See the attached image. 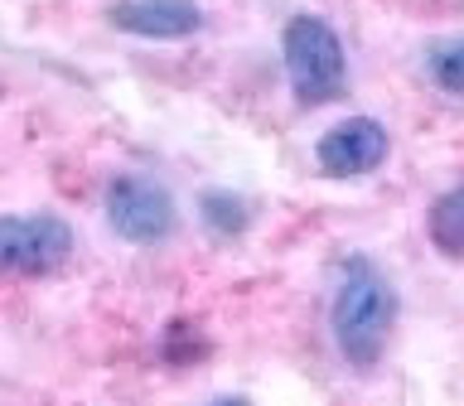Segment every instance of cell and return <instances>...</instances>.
Listing matches in <instances>:
<instances>
[{
    "mask_svg": "<svg viewBox=\"0 0 464 406\" xmlns=\"http://www.w3.org/2000/svg\"><path fill=\"white\" fill-rule=\"evenodd\" d=\"M281 58H285V78L300 107H324L339 102L348 87V53L339 29L319 14H290L285 34H281Z\"/></svg>",
    "mask_w": 464,
    "mask_h": 406,
    "instance_id": "7a4b0ae2",
    "label": "cell"
},
{
    "mask_svg": "<svg viewBox=\"0 0 464 406\" xmlns=\"http://www.w3.org/2000/svg\"><path fill=\"white\" fill-rule=\"evenodd\" d=\"M208 406H252V401H246V397H213Z\"/></svg>",
    "mask_w": 464,
    "mask_h": 406,
    "instance_id": "30bf717a",
    "label": "cell"
},
{
    "mask_svg": "<svg viewBox=\"0 0 464 406\" xmlns=\"http://www.w3.org/2000/svg\"><path fill=\"white\" fill-rule=\"evenodd\" d=\"M426 232H430V246L440 256H464V184L445 188V194L430 203Z\"/></svg>",
    "mask_w": 464,
    "mask_h": 406,
    "instance_id": "52a82bcc",
    "label": "cell"
},
{
    "mask_svg": "<svg viewBox=\"0 0 464 406\" xmlns=\"http://www.w3.org/2000/svg\"><path fill=\"white\" fill-rule=\"evenodd\" d=\"M107 24L136 39H188L203 29V10L198 0H111L107 5Z\"/></svg>",
    "mask_w": 464,
    "mask_h": 406,
    "instance_id": "8992f818",
    "label": "cell"
},
{
    "mask_svg": "<svg viewBox=\"0 0 464 406\" xmlns=\"http://www.w3.org/2000/svg\"><path fill=\"white\" fill-rule=\"evenodd\" d=\"M198 218L213 237H242V232L252 227V203L242 194H232V188H208V194L198 198Z\"/></svg>",
    "mask_w": 464,
    "mask_h": 406,
    "instance_id": "ba28073f",
    "label": "cell"
},
{
    "mask_svg": "<svg viewBox=\"0 0 464 406\" xmlns=\"http://www.w3.org/2000/svg\"><path fill=\"white\" fill-rule=\"evenodd\" d=\"M426 72H430V82L440 87V92L464 97V34L430 44L426 49Z\"/></svg>",
    "mask_w": 464,
    "mask_h": 406,
    "instance_id": "9c48e42d",
    "label": "cell"
},
{
    "mask_svg": "<svg viewBox=\"0 0 464 406\" xmlns=\"http://www.w3.org/2000/svg\"><path fill=\"white\" fill-rule=\"evenodd\" d=\"M387 150H392V136L377 116H348V121L329 126L324 136H319L314 165H319V174H329V179H362V174H372L382 165Z\"/></svg>",
    "mask_w": 464,
    "mask_h": 406,
    "instance_id": "5b68a950",
    "label": "cell"
},
{
    "mask_svg": "<svg viewBox=\"0 0 464 406\" xmlns=\"http://www.w3.org/2000/svg\"><path fill=\"white\" fill-rule=\"evenodd\" d=\"M107 223L130 246H155L179 227V203L150 174H116L107 184Z\"/></svg>",
    "mask_w": 464,
    "mask_h": 406,
    "instance_id": "277c9868",
    "label": "cell"
},
{
    "mask_svg": "<svg viewBox=\"0 0 464 406\" xmlns=\"http://www.w3.org/2000/svg\"><path fill=\"white\" fill-rule=\"evenodd\" d=\"M397 324V290L372 256H343L329 300V334L348 368H377Z\"/></svg>",
    "mask_w": 464,
    "mask_h": 406,
    "instance_id": "6da1fadb",
    "label": "cell"
},
{
    "mask_svg": "<svg viewBox=\"0 0 464 406\" xmlns=\"http://www.w3.org/2000/svg\"><path fill=\"white\" fill-rule=\"evenodd\" d=\"M72 223L63 213H0V276L39 281L68 266Z\"/></svg>",
    "mask_w": 464,
    "mask_h": 406,
    "instance_id": "3957f363",
    "label": "cell"
}]
</instances>
